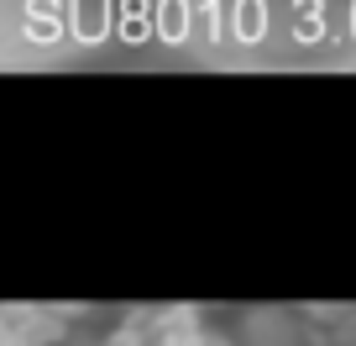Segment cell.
I'll return each instance as SVG.
<instances>
[{"mask_svg":"<svg viewBox=\"0 0 356 346\" xmlns=\"http://www.w3.org/2000/svg\"><path fill=\"white\" fill-rule=\"evenodd\" d=\"M304 315L278 310V304H257L236 320V346H304Z\"/></svg>","mask_w":356,"mask_h":346,"instance_id":"1","label":"cell"},{"mask_svg":"<svg viewBox=\"0 0 356 346\" xmlns=\"http://www.w3.org/2000/svg\"><path fill=\"white\" fill-rule=\"evenodd\" d=\"M68 341V315L63 310H16L0 315V346H58Z\"/></svg>","mask_w":356,"mask_h":346,"instance_id":"2","label":"cell"},{"mask_svg":"<svg viewBox=\"0 0 356 346\" xmlns=\"http://www.w3.org/2000/svg\"><path fill=\"white\" fill-rule=\"evenodd\" d=\"M105 346H126V341H105Z\"/></svg>","mask_w":356,"mask_h":346,"instance_id":"3","label":"cell"}]
</instances>
